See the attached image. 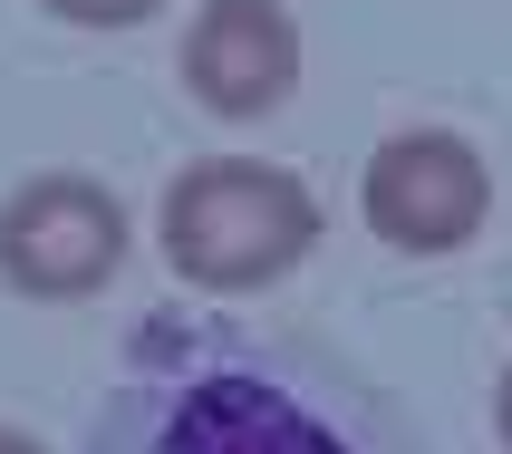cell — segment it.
Masks as SVG:
<instances>
[{
    "mask_svg": "<svg viewBox=\"0 0 512 454\" xmlns=\"http://www.w3.org/2000/svg\"><path fill=\"white\" fill-rule=\"evenodd\" d=\"M78 454H416V435L329 348L155 310L126 339Z\"/></svg>",
    "mask_w": 512,
    "mask_h": 454,
    "instance_id": "cell-1",
    "label": "cell"
},
{
    "mask_svg": "<svg viewBox=\"0 0 512 454\" xmlns=\"http://www.w3.org/2000/svg\"><path fill=\"white\" fill-rule=\"evenodd\" d=\"M155 232H165V271L184 290L252 300L319 252V194L290 165H261V155H203L165 184Z\"/></svg>",
    "mask_w": 512,
    "mask_h": 454,
    "instance_id": "cell-2",
    "label": "cell"
},
{
    "mask_svg": "<svg viewBox=\"0 0 512 454\" xmlns=\"http://www.w3.org/2000/svg\"><path fill=\"white\" fill-rule=\"evenodd\" d=\"M136 223L97 174H29L0 194V281L20 300H97L126 271Z\"/></svg>",
    "mask_w": 512,
    "mask_h": 454,
    "instance_id": "cell-3",
    "label": "cell"
},
{
    "mask_svg": "<svg viewBox=\"0 0 512 454\" xmlns=\"http://www.w3.org/2000/svg\"><path fill=\"white\" fill-rule=\"evenodd\" d=\"M358 213H368V232L387 252L445 261V252H464V242L493 223V165L455 126H406V136H387L368 155Z\"/></svg>",
    "mask_w": 512,
    "mask_h": 454,
    "instance_id": "cell-4",
    "label": "cell"
},
{
    "mask_svg": "<svg viewBox=\"0 0 512 454\" xmlns=\"http://www.w3.org/2000/svg\"><path fill=\"white\" fill-rule=\"evenodd\" d=\"M300 87V20L281 0H203L194 29H184V97L223 126H252V116L290 107Z\"/></svg>",
    "mask_w": 512,
    "mask_h": 454,
    "instance_id": "cell-5",
    "label": "cell"
},
{
    "mask_svg": "<svg viewBox=\"0 0 512 454\" xmlns=\"http://www.w3.org/2000/svg\"><path fill=\"white\" fill-rule=\"evenodd\" d=\"M68 29H136V20H155L165 0H49Z\"/></svg>",
    "mask_w": 512,
    "mask_h": 454,
    "instance_id": "cell-6",
    "label": "cell"
},
{
    "mask_svg": "<svg viewBox=\"0 0 512 454\" xmlns=\"http://www.w3.org/2000/svg\"><path fill=\"white\" fill-rule=\"evenodd\" d=\"M493 426H503V454H512V368H503V387H493Z\"/></svg>",
    "mask_w": 512,
    "mask_h": 454,
    "instance_id": "cell-7",
    "label": "cell"
},
{
    "mask_svg": "<svg viewBox=\"0 0 512 454\" xmlns=\"http://www.w3.org/2000/svg\"><path fill=\"white\" fill-rule=\"evenodd\" d=\"M0 454H49L39 435H20V426H0Z\"/></svg>",
    "mask_w": 512,
    "mask_h": 454,
    "instance_id": "cell-8",
    "label": "cell"
}]
</instances>
